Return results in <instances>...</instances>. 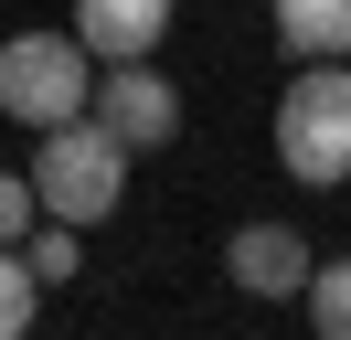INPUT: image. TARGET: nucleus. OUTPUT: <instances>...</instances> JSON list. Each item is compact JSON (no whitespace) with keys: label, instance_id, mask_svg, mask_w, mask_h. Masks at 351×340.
<instances>
[{"label":"nucleus","instance_id":"nucleus-9","mask_svg":"<svg viewBox=\"0 0 351 340\" xmlns=\"http://www.w3.org/2000/svg\"><path fill=\"white\" fill-rule=\"evenodd\" d=\"M308 330L351 340V255H341V266H308Z\"/></svg>","mask_w":351,"mask_h":340},{"label":"nucleus","instance_id":"nucleus-5","mask_svg":"<svg viewBox=\"0 0 351 340\" xmlns=\"http://www.w3.org/2000/svg\"><path fill=\"white\" fill-rule=\"evenodd\" d=\"M308 266H319V255H308L287 223H245L234 245H223V276H234L245 298H298V287H308Z\"/></svg>","mask_w":351,"mask_h":340},{"label":"nucleus","instance_id":"nucleus-1","mask_svg":"<svg viewBox=\"0 0 351 340\" xmlns=\"http://www.w3.org/2000/svg\"><path fill=\"white\" fill-rule=\"evenodd\" d=\"M32 191H43V212L53 223H107L117 212V191H128V138H117L107 117H64V127H43V149H32Z\"/></svg>","mask_w":351,"mask_h":340},{"label":"nucleus","instance_id":"nucleus-11","mask_svg":"<svg viewBox=\"0 0 351 340\" xmlns=\"http://www.w3.org/2000/svg\"><path fill=\"white\" fill-rule=\"evenodd\" d=\"M32 212H43V191H32V170H0V245H22Z\"/></svg>","mask_w":351,"mask_h":340},{"label":"nucleus","instance_id":"nucleus-10","mask_svg":"<svg viewBox=\"0 0 351 340\" xmlns=\"http://www.w3.org/2000/svg\"><path fill=\"white\" fill-rule=\"evenodd\" d=\"M22 255H32V276H43V287H75V276H86V245H75V223H43Z\"/></svg>","mask_w":351,"mask_h":340},{"label":"nucleus","instance_id":"nucleus-2","mask_svg":"<svg viewBox=\"0 0 351 340\" xmlns=\"http://www.w3.org/2000/svg\"><path fill=\"white\" fill-rule=\"evenodd\" d=\"M277 160H287V181H308V191L351 181V75H341V53H319L277 96Z\"/></svg>","mask_w":351,"mask_h":340},{"label":"nucleus","instance_id":"nucleus-4","mask_svg":"<svg viewBox=\"0 0 351 340\" xmlns=\"http://www.w3.org/2000/svg\"><path fill=\"white\" fill-rule=\"evenodd\" d=\"M96 117H107L128 149H171V138H181V85H171V75H149V53H138V64H107Z\"/></svg>","mask_w":351,"mask_h":340},{"label":"nucleus","instance_id":"nucleus-6","mask_svg":"<svg viewBox=\"0 0 351 340\" xmlns=\"http://www.w3.org/2000/svg\"><path fill=\"white\" fill-rule=\"evenodd\" d=\"M160 32H171V0H75V42L107 64H138Z\"/></svg>","mask_w":351,"mask_h":340},{"label":"nucleus","instance_id":"nucleus-7","mask_svg":"<svg viewBox=\"0 0 351 340\" xmlns=\"http://www.w3.org/2000/svg\"><path fill=\"white\" fill-rule=\"evenodd\" d=\"M277 11V42L298 64H319V53H351V0H266Z\"/></svg>","mask_w":351,"mask_h":340},{"label":"nucleus","instance_id":"nucleus-8","mask_svg":"<svg viewBox=\"0 0 351 340\" xmlns=\"http://www.w3.org/2000/svg\"><path fill=\"white\" fill-rule=\"evenodd\" d=\"M32 319H43V276H32L22 245H0V340H22Z\"/></svg>","mask_w":351,"mask_h":340},{"label":"nucleus","instance_id":"nucleus-3","mask_svg":"<svg viewBox=\"0 0 351 340\" xmlns=\"http://www.w3.org/2000/svg\"><path fill=\"white\" fill-rule=\"evenodd\" d=\"M86 42L75 32H11L0 42V117H22V127H64L96 106V75H86Z\"/></svg>","mask_w":351,"mask_h":340}]
</instances>
